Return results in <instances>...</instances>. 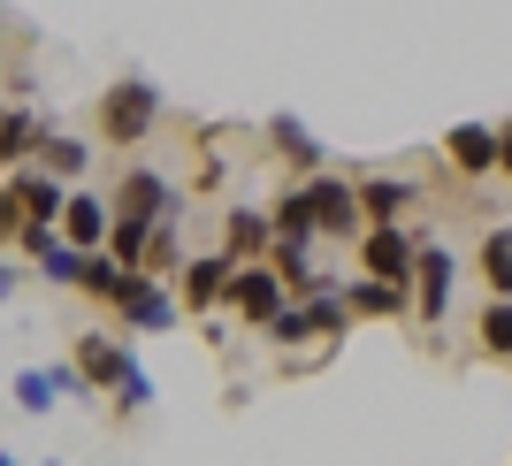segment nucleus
<instances>
[{
	"label": "nucleus",
	"mask_w": 512,
	"mask_h": 466,
	"mask_svg": "<svg viewBox=\"0 0 512 466\" xmlns=\"http://www.w3.org/2000/svg\"><path fill=\"white\" fill-rule=\"evenodd\" d=\"M161 115H169V92L153 85V77H115L100 92V138L107 146H146L153 130H161Z\"/></svg>",
	"instance_id": "1"
},
{
	"label": "nucleus",
	"mask_w": 512,
	"mask_h": 466,
	"mask_svg": "<svg viewBox=\"0 0 512 466\" xmlns=\"http://www.w3.org/2000/svg\"><path fill=\"white\" fill-rule=\"evenodd\" d=\"M107 314L123 321V337H169L176 321H184V306H176V291L161 276H146V268H130V283L115 291V306Z\"/></svg>",
	"instance_id": "2"
},
{
	"label": "nucleus",
	"mask_w": 512,
	"mask_h": 466,
	"mask_svg": "<svg viewBox=\"0 0 512 466\" xmlns=\"http://www.w3.org/2000/svg\"><path fill=\"white\" fill-rule=\"evenodd\" d=\"M107 207H115V214H138V222H161V214H184V191H176L161 169L130 161V169L115 176V199H107Z\"/></svg>",
	"instance_id": "3"
},
{
	"label": "nucleus",
	"mask_w": 512,
	"mask_h": 466,
	"mask_svg": "<svg viewBox=\"0 0 512 466\" xmlns=\"http://www.w3.org/2000/svg\"><path fill=\"white\" fill-rule=\"evenodd\" d=\"M451 291H459V260H451V245L421 237V253H413V314L444 321L451 314Z\"/></svg>",
	"instance_id": "4"
},
{
	"label": "nucleus",
	"mask_w": 512,
	"mask_h": 466,
	"mask_svg": "<svg viewBox=\"0 0 512 466\" xmlns=\"http://www.w3.org/2000/svg\"><path fill=\"white\" fill-rule=\"evenodd\" d=\"M413 253H421V230H406V222L360 230V276H383V283H406L413 291Z\"/></svg>",
	"instance_id": "5"
},
{
	"label": "nucleus",
	"mask_w": 512,
	"mask_h": 466,
	"mask_svg": "<svg viewBox=\"0 0 512 466\" xmlns=\"http://www.w3.org/2000/svg\"><path fill=\"white\" fill-rule=\"evenodd\" d=\"M306 184V207H314V230L321 237H352L360 245V184H344V176H299Z\"/></svg>",
	"instance_id": "6"
},
{
	"label": "nucleus",
	"mask_w": 512,
	"mask_h": 466,
	"mask_svg": "<svg viewBox=\"0 0 512 466\" xmlns=\"http://www.w3.org/2000/svg\"><path fill=\"white\" fill-rule=\"evenodd\" d=\"M222 306H230L237 321H253V329H268V321H276L283 306H291V291L276 283V268H268V260H245V268L230 276V298H222Z\"/></svg>",
	"instance_id": "7"
},
{
	"label": "nucleus",
	"mask_w": 512,
	"mask_h": 466,
	"mask_svg": "<svg viewBox=\"0 0 512 466\" xmlns=\"http://www.w3.org/2000/svg\"><path fill=\"white\" fill-rule=\"evenodd\" d=\"M230 260L222 253H192L184 260V268H176L169 276V291H176V306H184V314H222V298H230Z\"/></svg>",
	"instance_id": "8"
},
{
	"label": "nucleus",
	"mask_w": 512,
	"mask_h": 466,
	"mask_svg": "<svg viewBox=\"0 0 512 466\" xmlns=\"http://www.w3.org/2000/svg\"><path fill=\"white\" fill-rule=\"evenodd\" d=\"M54 230H62V245H77V253H107V230H115V207H107L100 191H69V207H62V222H54Z\"/></svg>",
	"instance_id": "9"
},
{
	"label": "nucleus",
	"mask_w": 512,
	"mask_h": 466,
	"mask_svg": "<svg viewBox=\"0 0 512 466\" xmlns=\"http://www.w3.org/2000/svg\"><path fill=\"white\" fill-rule=\"evenodd\" d=\"M268 245H276V222H268V207H230V214H222V260H230V268H245V260H268Z\"/></svg>",
	"instance_id": "10"
},
{
	"label": "nucleus",
	"mask_w": 512,
	"mask_h": 466,
	"mask_svg": "<svg viewBox=\"0 0 512 466\" xmlns=\"http://www.w3.org/2000/svg\"><path fill=\"white\" fill-rule=\"evenodd\" d=\"M46 115L39 107H0V176H16V169H31L39 161V138H46Z\"/></svg>",
	"instance_id": "11"
},
{
	"label": "nucleus",
	"mask_w": 512,
	"mask_h": 466,
	"mask_svg": "<svg viewBox=\"0 0 512 466\" xmlns=\"http://www.w3.org/2000/svg\"><path fill=\"white\" fill-rule=\"evenodd\" d=\"M123 360H130V337H107V329H85L77 337V375H85V390L100 398V390H115V375H123Z\"/></svg>",
	"instance_id": "12"
},
{
	"label": "nucleus",
	"mask_w": 512,
	"mask_h": 466,
	"mask_svg": "<svg viewBox=\"0 0 512 466\" xmlns=\"http://www.w3.org/2000/svg\"><path fill=\"white\" fill-rule=\"evenodd\" d=\"M413 207H421V184H406V176H367V184H360V222H367V230L406 222Z\"/></svg>",
	"instance_id": "13"
},
{
	"label": "nucleus",
	"mask_w": 512,
	"mask_h": 466,
	"mask_svg": "<svg viewBox=\"0 0 512 466\" xmlns=\"http://www.w3.org/2000/svg\"><path fill=\"white\" fill-rule=\"evenodd\" d=\"M31 169H46L54 184L77 191V184L92 176V138H77V130H46V138H39V161H31Z\"/></svg>",
	"instance_id": "14"
},
{
	"label": "nucleus",
	"mask_w": 512,
	"mask_h": 466,
	"mask_svg": "<svg viewBox=\"0 0 512 466\" xmlns=\"http://www.w3.org/2000/svg\"><path fill=\"white\" fill-rule=\"evenodd\" d=\"M0 184L23 207V222H62V207H69V184H54L46 169H16V176H0Z\"/></svg>",
	"instance_id": "15"
},
{
	"label": "nucleus",
	"mask_w": 512,
	"mask_h": 466,
	"mask_svg": "<svg viewBox=\"0 0 512 466\" xmlns=\"http://www.w3.org/2000/svg\"><path fill=\"white\" fill-rule=\"evenodd\" d=\"M268 146H276V161H291L299 176H321V161H329V146H321L299 115H268Z\"/></svg>",
	"instance_id": "16"
},
{
	"label": "nucleus",
	"mask_w": 512,
	"mask_h": 466,
	"mask_svg": "<svg viewBox=\"0 0 512 466\" xmlns=\"http://www.w3.org/2000/svg\"><path fill=\"white\" fill-rule=\"evenodd\" d=\"M444 161H451L459 176H490V169H497V123H459V130L444 138Z\"/></svg>",
	"instance_id": "17"
},
{
	"label": "nucleus",
	"mask_w": 512,
	"mask_h": 466,
	"mask_svg": "<svg viewBox=\"0 0 512 466\" xmlns=\"http://www.w3.org/2000/svg\"><path fill=\"white\" fill-rule=\"evenodd\" d=\"M344 306H352V321H383V314H406V306H413V291H406V283H383V276H352V283H344Z\"/></svg>",
	"instance_id": "18"
},
{
	"label": "nucleus",
	"mask_w": 512,
	"mask_h": 466,
	"mask_svg": "<svg viewBox=\"0 0 512 466\" xmlns=\"http://www.w3.org/2000/svg\"><path fill=\"white\" fill-rule=\"evenodd\" d=\"M107 398H115V421H146V413H153V398H161V390H153L146 360H138V344H130V360H123V375H115V390H107Z\"/></svg>",
	"instance_id": "19"
},
{
	"label": "nucleus",
	"mask_w": 512,
	"mask_h": 466,
	"mask_svg": "<svg viewBox=\"0 0 512 466\" xmlns=\"http://www.w3.org/2000/svg\"><path fill=\"white\" fill-rule=\"evenodd\" d=\"M184 260H192V253H184V214H161V222H153V237H146V276L169 283Z\"/></svg>",
	"instance_id": "20"
},
{
	"label": "nucleus",
	"mask_w": 512,
	"mask_h": 466,
	"mask_svg": "<svg viewBox=\"0 0 512 466\" xmlns=\"http://www.w3.org/2000/svg\"><path fill=\"white\" fill-rule=\"evenodd\" d=\"M130 283V268L115 253H85V276H77V291L92 298V306H115V291Z\"/></svg>",
	"instance_id": "21"
},
{
	"label": "nucleus",
	"mask_w": 512,
	"mask_h": 466,
	"mask_svg": "<svg viewBox=\"0 0 512 466\" xmlns=\"http://www.w3.org/2000/svg\"><path fill=\"white\" fill-rule=\"evenodd\" d=\"M8 398H16V413H31V421H46V413L62 405V390H54V375H46V367H23V375L8 382Z\"/></svg>",
	"instance_id": "22"
},
{
	"label": "nucleus",
	"mask_w": 512,
	"mask_h": 466,
	"mask_svg": "<svg viewBox=\"0 0 512 466\" xmlns=\"http://www.w3.org/2000/svg\"><path fill=\"white\" fill-rule=\"evenodd\" d=\"M482 283L497 298H512V230H490L482 237Z\"/></svg>",
	"instance_id": "23"
},
{
	"label": "nucleus",
	"mask_w": 512,
	"mask_h": 466,
	"mask_svg": "<svg viewBox=\"0 0 512 466\" xmlns=\"http://www.w3.org/2000/svg\"><path fill=\"white\" fill-rule=\"evenodd\" d=\"M39 276L54 283V291H77V276H85V253H77V245H62V237H54V245H46V253H39Z\"/></svg>",
	"instance_id": "24"
},
{
	"label": "nucleus",
	"mask_w": 512,
	"mask_h": 466,
	"mask_svg": "<svg viewBox=\"0 0 512 466\" xmlns=\"http://www.w3.org/2000/svg\"><path fill=\"white\" fill-rule=\"evenodd\" d=\"M474 337H482V352L512 360V298H490V306H482V329H474Z\"/></svg>",
	"instance_id": "25"
},
{
	"label": "nucleus",
	"mask_w": 512,
	"mask_h": 466,
	"mask_svg": "<svg viewBox=\"0 0 512 466\" xmlns=\"http://www.w3.org/2000/svg\"><path fill=\"white\" fill-rule=\"evenodd\" d=\"M16 237H23V207L8 199V184H0V245H16Z\"/></svg>",
	"instance_id": "26"
},
{
	"label": "nucleus",
	"mask_w": 512,
	"mask_h": 466,
	"mask_svg": "<svg viewBox=\"0 0 512 466\" xmlns=\"http://www.w3.org/2000/svg\"><path fill=\"white\" fill-rule=\"evenodd\" d=\"M23 291V268H16V260H8V253H0V306H8V298H16Z\"/></svg>",
	"instance_id": "27"
},
{
	"label": "nucleus",
	"mask_w": 512,
	"mask_h": 466,
	"mask_svg": "<svg viewBox=\"0 0 512 466\" xmlns=\"http://www.w3.org/2000/svg\"><path fill=\"white\" fill-rule=\"evenodd\" d=\"M497 169L512 176V123H497Z\"/></svg>",
	"instance_id": "28"
},
{
	"label": "nucleus",
	"mask_w": 512,
	"mask_h": 466,
	"mask_svg": "<svg viewBox=\"0 0 512 466\" xmlns=\"http://www.w3.org/2000/svg\"><path fill=\"white\" fill-rule=\"evenodd\" d=\"M0 466H16V451H0Z\"/></svg>",
	"instance_id": "29"
},
{
	"label": "nucleus",
	"mask_w": 512,
	"mask_h": 466,
	"mask_svg": "<svg viewBox=\"0 0 512 466\" xmlns=\"http://www.w3.org/2000/svg\"><path fill=\"white\" fill-rule=\"evenodd\" d=\"M39 466H62V459H39Z\"/></svg>",
	"instance_id": "30"
}]
</instances>
